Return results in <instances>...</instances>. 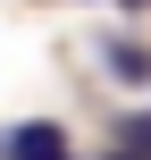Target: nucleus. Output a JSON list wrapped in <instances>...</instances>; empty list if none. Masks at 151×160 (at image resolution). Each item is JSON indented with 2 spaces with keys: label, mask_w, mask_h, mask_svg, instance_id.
Segmentation results:
<instances>
[{
  "label": "nucleus",
  "mask_w": 151,
  "mask_h": 160,
  "mask_svg": "<svg viewBox=\"0 0 151 160\" xmlns=\"http://www.w3.org/2000/svg\"><path fill=\"white\" fill-rule=\"evenodd\" d=\"M126 160H134V152H126Z\"/></svg>",
  "instance_id": "obj_6"
},
{
  "label": "nucleus",
  "mask_w": 151,
  "mask_h": 160,
  "mask_svg": "<svg viewBox=\"0 0 151 160\" xmlns=\"http://www.w3.org/2000/svg\"><path fill=\"white\" fill-rule=\"evenodd\" d=\"M67 152V127H50V118H34V127H8L0 135V160H50Z\"/></svg>",
  "instance_id": "obj_1"
},
{
  "label": "nucleus",
  "mask_w": 151,
  "mask_h": 160,
  "mask_svg": "<svg viewBox=\"0 0 151 160\" xmlns=\"http://www.w3.org/2000/svg\"><path fill=\"white\" fill-rule=\"evenodd\" d=\"M118 8H151V0H118Z\"/></svg>",
  "instance_id": "obj_4"
},
{
  "label": "nucleus",
  "mask_w": 151,
  "mask_h": 160,
  "mask_svg": "<svg viewBox=\"0 0 151 160\" xmlns=\"http://www.w3.org/2000/svg\"><path fill=\"white\" fill-rule=\"evenodd\" d=\"M101 68H109V76H126V84H151V51H143V42H126V34H118V42H101Z\"/></svg>",
  "instance_id": "obj_2"
},
{
  "label": "nucleus",
  "mask_w": 151,
  "mask_h": 160,
  "mask_svg": "<svg viewBox=\"0 0 151 160\" xmlns=\"http://www.w3.org/2000/svg\"><path fill=\"white\" fill-rule=\"evenodd\" d=\"M50 160H67V152H50Z\"/></svg>",
  "instance_id": "obj_5"
},
{
  "label": "nucleus",
  "mask_w": 151,
  "mask_h": 160,
  "mask_svg": "<svg viewBox=\"0 0 151 160\" xmlns=\"http://www.w3.org/2000/svg\"><path fill=\"white\" fill-rule=\"evenodd\" d=\"M118 152L151 160V110H126V118H118Z\"/></svg>",
  "instance_id": "obj_3"
}]
</instances>
